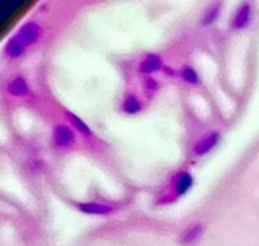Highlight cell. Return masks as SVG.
Listing matches in <instances>:
<instances>
[{"label": "cell", "instance_id": "cell-4", "mask_svg": "<svg viewBox=\"0 0 259 246\" xmlns=\"http://www.w3.org/2000/svg\"><path fill=\"white\" fill-rule=\"evenodd\" d=\"M75 142V132L70 126L67 125H58L53 129V143L56 148H68Z\"/></svg>", "mask_w": 259, "mask_h": 246}, {"label": "cell", "instance_id": "cell-5", "mask_svg": "<svg viewBox=\"0 0 259 246\" xmlns=\"http://www.w3.org/2000/svg\"><path fill=\"white\" fill-rule=\"evenodd\" d=\"M193 185H194V178L191 177V173H188V172H179L176 173V177L173 178V190H175L176 196L186 195Z\"/></svg>", "mask_w": 259, "mask_h": 246}, {"label": "cell", "instance_id": "cell-10", "mask_svg": "<svg viewBox=\"0 0 259 246\" xmlns=\"http://www.w3.org/2000/svg\"><path fill=\"white\" fill-rule=\"evenodd\" d=\"M143 110V105L140 102V99H138L135 94L129 93L125 96L123 102H122V111L126 113V114H136L140 113Z\"/></svg>", "mask_w": 259, "mask_h": 246}, {"label": "cell", "instance_id": "cell-15", "mask_svg": "<svg viewBox=\"0 0 259 246\" xmlns=\"http://www.w3.org/2000/svg\"><path fill=\"white\" fill-rule=\"evenodd\" d=\"M143 87H144V92H146L147 94H153L155 92L158 90V82L155 81L153 78L147 76V78L144 79V82H143Z\"/></svg>", "mask_w": 259, "mask_h": 246}, {"label": "cell", "instance_id": "cell-1", "mask_svg": "<svg viewBox=\"0 0 259 246\" xmlns=\"http://www.w3.org/2000/svg\"><path fill=\"white\" fill-rule=\"evenodd\" d=\"M14 38L26 49L27 46L37 43L41 38V28L35 22H27L19 31H17V33L14 35Z\"/></svg>", "mask_w": 259, "mask_h": 246}, {"label": "cell", "instance_id": "cell-7", "mask_svg": "<svg viewBox=\"0 0 259 246\" xmlns=\"http://www.w3.org/2000/svg\"><path fill=\"white\" fill-rule=\"evenodd\" d=\"M78 208L85 215H109L112 213V207L102 202H82L78 204Z\"/></svg>", "mask_w": 259, "mask_h": 246}, {"label": "cell", "instance_id": "cell-8", "mask_svg": "<svg viewBox=\"0 0 259 246\" xmlns=\"http://www.w3.org/2000/svg\"><path fill=\"white\" fill-rule=\"evenodd\" d=\"M8 92H9V94H12L15 97H22L29 93V85L25 78L17 76L8 84Z\"/></svg>", "mask_w": 259, "mask_h": 246}, {"label": "cell", "instance_id": "cell-13", "mask_svg": "<svg viewBox=\"0 0 259 246\" xmlns=\"http://www.w3.org/2000/svg\"><path fill=\"white\" fill-rule=\"evenodd\" d=\"M218 15H220V5H212V6H209L208 9L205 11L203 17H202V25H205V26L212 25V23L218 19Z\"/></svg>", "mask_w": 259, "mask_h": 246}, {"label": "cell", "instance_id": "cell-9", "mask_svg": "<svg viewBox=\"0 0 259 246\" xmlns=\"http://www.w3.org/2000/svg\"><path fill=\"white\" fill-rule=\"evenodd\" d=\"M202 233H203V226L199 225V223H194L191 226H188L186 230L181 234V243H183V245L196 243L200 239Z\"/></svg>", "mask_w": 259, "mask_h": 246}, {"label": "cell", "instance_id": "cell-11", "mask_svg": "<svg viewBox=\"0 0 259 246\" xmlns=\"http://www.w3.org/2000/svg\"><path fill=\"white\" fill-rule=\"evenodd\" d=\"M67 117H68V120H70V123L73 125V128H75L76 131H79L82 135H86V137H91V135H93V131L90 129V126L86 125V123H85L82 119H79L76 114L67 113Z\"/></svg>", "mask_w": 259, "mask_h": 246}, {"label": "cell", "instance_id": "cell-3", "mask_svg": "<svg viewBox=\"0 0 259 246\" xmlns=\"http://www.w3.org/2000/svg\"><path fill=\"white\" fill-rule=\"evenodd\" d=\"M250 20H252V8L249 3H243L235 11L232 20H231V28L233 31H241L249 26Z\"/></svg>", "mask_w": 259, "mask_h": 246}, {"label": "cell", "instance_id": "cell-12", "mask_svg": "<svg viewBox=\"0 0 259 246\" xmlns=\"http://www.w3.org/2000/svg\"><path fill=\"white\" fill-rule=\"evenodd\" d=\"M25 47L17 41L14 37L8 40V43L5 44V55L9 57V58H19L22 54H23Z\"/></svg>", "mask_w": 259, "mask_h": 246}, {"label": "cell", "instance_id": "cell-14", "mask_svg": "<svg viewBox=\"0 0 259 246\" xmlns=\"http://www.w3.org/2000/svg\"><path fill=\"white\" fill-rule=\"evenodd\" d=\"M181 78H182L186 84H191V85L199 84V75H197V72H196L193 67H189V65L182 67V70H181Z\"/></svg>", "mask_w": 259, "mask_h": 246}, {"label": "cell", "instance_id": "cell-6", "mask_svg": "<svg viewBox=\"0 0 259 246\" xmlns=\"http://www.w3.org/2000/svg\"><path fill=\"white\" fill-rule=\"evenodd\" d=\"M161 68H162V58L158 54H147L140 64V72L143 75H152Z\"/></svg>", "mask_w": 259, "mask_h": 246}, {"label": "cell", "instance_id": "cell-2", "mask_svg": "<svg viewBox=\"0 0 259 246\" xmlns=\"http://www.w3.org/2000/svg\"><path fill=\"white\" fill-rule=\"evenodd\" d=\"M220 138H221V135H220V132H217V131H212L211 134L202 137V138L199 140V142L194 145L193 155H196V156H202V155H206L208 152H211V151L218 145Z\"/></svg>", "mask_w": 259, "mask_h": 246}]
</instances>
